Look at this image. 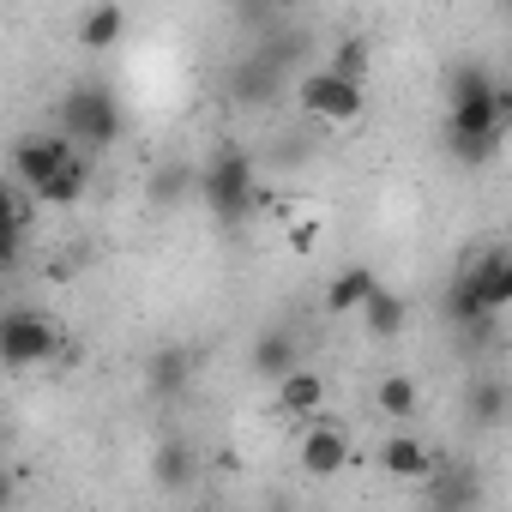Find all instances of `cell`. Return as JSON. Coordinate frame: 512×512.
Returning a JSON list of instances; mask_svg holds the SVG:
<instances>
[{"instance_id": "6da1fadb", "label": "cell", "mask_w": 512, "mask_h": 512, "mask_svg": "<svg viewBox=\"0 0 512 512\" xmlns=\"http://www.w3.org/2000/svg\"><path fill=\"white\" fill-rule=\"evenodd\" d=\"M260 199V181H253V157L241 145H217L199 169V205L217 217V223H241Z\"/></svg>"}, {"instance_id": "7a4b0ae2", "label": "cell", "mask_w": 512, "mask_h": 512, "mask_svg": "<svg viewBox=\"0 0 512 512\" xmlns=\"http://www.w3.org/2000/svg\"><path fill=\"white\" fill-rule=\"evenodd\" d=\"M121 133H127V115H121V97L109 85H73L61 97V139H73L85 157L109 151Z\"/></svg>"}, {"instance_id": "3957f363", "label": "cell", "mask_w": 512, "mask_h": 512, "mask_svg": "<svg viewBox=\"0 0 512 512\" xmlns=\"http://www.w3.org/2000/svg\"><path fill=\"white\" fill-rule=\"evenodd\" d=\"M61 350V332L49 314L37 308H13L7 320H0V356H7V368H37Z\"/></svg>"}, {"instance_id": "277c9868", "label": "cell", "mask_w": 512, "mask_h": 512, "mask_svg": "<svg viewBox=\"0 0 512 512\" xmlns=\"http://www.w3.org/2000/svg\"><path fill=\"white\" fill-rule=\"evenodd\" d=\"M73 157H79L73 139H61V133H25V139L13 145V181H19L25 193H43Z\"/></svg>"}, {"instance_id": "5b68a950", "label": "cell", "mask_w": 512, "mask_h": 512, "mask_svg": "<svg viewBox=\"0 0 512 512\" xmlns=\"http://www.w3.org/2000/svg\"><path fill=\"white\" fill-rule=\"evenodd\" d=\"M296 103L314 115V121H332V127H344V121H356L362 109H368V97H362V85H350V79H338L332 67H320V73H308L302 85H296Z\"/></svg>"}, {"instance_id": "8992f818", "label": "cell", "mask_w": 512, "mask_h": 512, "mask_svg": "<svg viewBox=\"0 0 512 512\" xmlns=\"http://www.w3.org/2000/svg\"><path fill=\"white\" fill-rule=\"evenodd\" d=\"M422 512H482V470L470 464H440L422 482Z\"/></svg>"}, {"instance_id": "52a82bcc", "label": "cell", "mask_w": 512, "mask_h": 512, "mask_svg": "<svg viewBox=\"0 0 512 512\" xmlns=\"http://www.w3.org/2000/svg\"><path fill=\"white\" fill-rule=\"evenodd\" d=\"M284 79H290V73H278L266 55L247 49V55L229 67V97H235L241 109H272V103L284 97Z\"/></svg>"}, {"instance_id": "ba28073f", "label": "cell", "mask_w": 512, "mask_h": 512, "mask_svg": "<svg viewBox=\"0 0 512 512\" xmlns=\"http://www.w3.org/2000/svg\"><path fill=\"white\" fill-rule=\"evenodd\" d=\"M193 374H199V350H187V344H163V350L145 356V392L163 398V404L181 398L193 386Z\"/></svg>"}, {"instance_id": "9c48e42d", "label": "cell", "mask_w": 512, "mask_h": 512, "mask_svg": "<svg viewBox=\"0 0 512 512\" xmlns=\"http://www.w3.org/2000/svg\"><path fill=\"white\" fill-rule=\"evenodd\" d=\"M464 422H470L476 434H494V428H506V422H512V386H506L500 374H482V380H470V386H464Z\"/></svg>"}, {"instance_id": "30bf717a", "label": "cell", "mask_w": 512, "mask_h": 512, "mask_svg": "<svg viewBox=\"0 0 512 512\" xmlns=\"http://www.w3.org/2000/svg\"><path fill=\"white\" fill-rule=\"evenodd\" d=\"M350 464V428L344 422H314L302 434V470L308 476H338Z\"/></svg>"}, {"instance_id": "8fae6325", "label": "cell", "mask_w": 512, "mask_h": 512, "mask_svg": "<svg viewBox=\"0 0 512 512\" xmlns=\"http://www.w3.org/2000/svg\"><path fill=\"white\" fill-rule=\"evenodd\" d=\"M440 464H446V458H440V452H428L416 434H386V440H380V470H386V476H398V482H428Z\"/></svg>"}, {"instance_id": "7c38bea8", "label": "cell", "mask_w": 512, "mask_h": 512, "mask_svg": "<svg viewBox=\"0 0 512 512\" xmlns=\"http://www.w3.org/2000/svg\"><path fill=\"white\" fill-rule=\"evenodd\" d=\"M296 368H302V344H296V332H284V326H266L260 338H253V374H260V380L284 386Z\"/></svg>"}, {"instance_id": "4fadbf2b", "label": "cell", "mask_w": 512, "mask_h": 512, "mask_svg": "<svg viewBox=\"0 0 512 512\" xmlns=\"http://www.w3.org/2000/svg\"><path fill=\"white\" fill-rule=\"evenodd\" d=\"M374 290H380L374 266H344V272L326 284V314H362V308L374 302Z\"/></svg>"}, {"instance_id": "5bb4252c", "label": "cell", "mask_w": 512, "mask_h": 512, "mask_svg": "<svg viewBox=\"0 0 512 512\" xmlns=\"http://www.w3.org/2000/svg\"><path fill=\"white\" fill-rule=\"evenodd\" d=\"M193 193H199V169H193V163H157L151 181H145V199H151L157 211H175V205L193 199Z\"/></svg>"}, {"instance_id": "9a60e30c", "label": "cell", "mask_w": 512, "mask_h": 512, "mask_svg": "<svg viewBox=\"0 0 512 512\" xmlns=\"http://www.w3.org/2000/svg\"><path fill=\"white\" fill-rule=\"evenodd\" d=\"M193 470H199V458H193V446H187V440H163V446H157V458H151V482H157V488H169V494H175V488H187V482H193Z\"/></svg>"}, {"instance_id": "2e32d148", "label": "cell", "mask_w": 512, "mask_h": 512, "mask_svg": "<svg viewBox=\"0 0 512 512\" xmlns=\"http://www.w3.org/2000/svg\"><path fill=\"white\" fill-rule=\"evenodd\" d=\"M494 91H500V79H494L482 61H458V67L446 73V109L476 103V97H494Z\"/></svg>"}, {"instance_id": "e0dca14e", "label": "cell", "mask_w": 512, "mask_h": 512, "mask_svg": "<svg viewBox=\"0 0 512 512\" xmlns=\"http://www.w3.org/2000/svg\"><path fill=\"white\" fill-rule=\"evenodd\" d=\"M320 404H326V380H320L314 368H296V374L278 386V410H284V416H314Z\"/></svg>"}, {"instance_id": "ac0fdd59", "label": "cell", "mask_w": 512, "mask_h": 512, "mask_svg": "<svg viewBox=\"0 0 512 512\" xmlns=\"http://www.w3.org/2000/svg\"><path fill=\"white\" fill-rule=\"evenodd\" d=\"M85 193H91V157L79 151V157H73V163H67V169L37 193V199H43V205H55V211H67V205H79Z\"/></svg>"}, {"instance_id": "d6986e66", "label": "cell", "mask_w": 512, "mask_h": 512, "mask_svg": "<svg viewBox=\"0 0 512 512\" xmlns=\"http://www.w3.org/2000/svg\"><path fill=\"white\" fill-rule=\"evenodd\" d=\"M404 320H410V308H404V296L398 290H374V302L362 308V326H368V338H398L404 332Z\"/></svg>"}, {"instance_id": "ffe728a7", "label": "cell", "mask_w": 512, "mask_h": 512, "mask_svg": "<svg viewBox=\"0 0 512 512\" xmlns=\"http://www.w3.org/2000/svg\"><path fill=\"white\" fill-rule=\"evenodd\" d=\"M121 31H127V13L121 7H91L79 19V49H115Z\"/></svg>"}, {"instance_id": "44dd1931", "label": "cell", "mask_w": 512, "mask_h": 512, "mask_svg": "<svg viewBox=\"0 0 512 512\" xmlns=\"http://www.w3.org/2000/svg\"><path fill=\"white\" fill-rule=\"evenodd\" d=\"M374 404H380V416L410 422V416H416V404H422V392H416V380H410V374H386V380L374 386Z\"/></svg>"}, {"instance_id": "7402d4cb", "label": "cell", "mask_w": 512, "mask_h": 512, "mask_svg": "<svg viewBox=\"0 0 512 512\" xmlns=\"http://www.w3.org/2000/svg\"><path fill=\"white\" fill-rule=\"evenodd\" d=\"M332 73L350 79V85H362V79H368V43H362V37H344V43L332 49Z\"/></svg>"}, {"instance_id": "603a6c76", "label": "cell", "mask_w": 512, "mask_h": 512, "mask_svg": "<svg viewBox=\"0 0 512 512\" xmlns=\"http://www.w3.org/2000/svg\"><path fill=\"white\" fill-rule=\"evenodd\" d=\"M500 308H512V266L500 272V290H494V314H500Z\"/></svg>"}, {"instance_id": "cb8c5ba5", "label": "cell", "mask_w": 512, "mask_h": 512, "mask_svg": "<svg viewBox=\"0 0 512 512\" xmlns=\"http://www.w3.org/2000/svg\"><path fill=\"white\" fill-rule=\"evenodd\" d=\"M500 115L512 121V85H500Z\"/></svg>"}]
</instances>
